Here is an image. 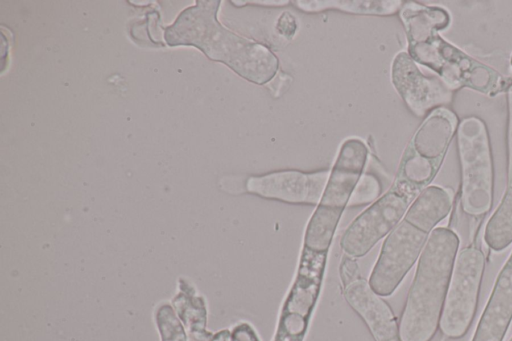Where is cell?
I'll use <instances>...</instances> for the list:
<instances>
[{
	"label": "cell",
	"mask_w": 512,
	"mask_h": 341,
	"mask_svg": "<svg viewBox=\"0 0 512 341\" xmlns=\"http://www.w3.org/2000/svg\"><path fill=\"white\" fill-rule=\"evenodd\" d=\"M339 277L342 287L361 277L356 258L344 254L339 265Z\"/></svg>",
	"instance_id": "21"
},
{
	"label": "cell",
	"mask_w": 512,
	"mask_h": 341,
	"mask_svg": "<svg viewBox=\"0 0 512 341\" xmlns=\"http://www.w3.org/2000/svg\"><path fill=\"white\" fill-rule=\"evenodd\" d=\"M483 238L486 245L498 253L512 244V188L504 192L485 226Z\"/></svg>",
	"instance_id": "17"
},
{
	"label": "cell",
	"mask_w": 512,
	"mask_h": 341,
	"mask_svg": "<svg viewBox=\"0 0 512 341\" xmlns=\"http://www.w3.org/2000/svg\"><path fill=\"white\" fill-rule=\"evenodd\" d=\"M368 156V147L359 138H349L341 144L322 197L306 226L303 248L329 251L342 214L364 173Z\"/></svg>",
	"instance_id": "5"
},
{
	"label": "cell",
	"mask_w": 512,
	"mask_h": 341,
	"mask_svg": "<svg viewBox=\"0 0 512 341\" xmlns=\"http://www.w3.org/2000/svg\"><path fill=\"white\" fill-rule=\"evenodd\" d=\"M510 65L512 67V54H511V57H510Z\"/></svg>",
	"instance_id": "25"
},
{
	"label": "cell",
	"mask_w": 512,
	"mask_h": 341,
	"mask_svg": "<svg viewBox=\"0 0 512 341\" xmlns=\"http://www.w3.org/2000/svg\"><path fill=\"white\" fill-rule=\"evenodd\" d=\"M239 2V1H238ZM241 4H259L261 6H285L287 4H290L291 1H240Z\"/></svg>",
	"instance_id": "24"
},
{
	"label": "cell",
	"mask_w": 512,
	"mask_h": 341,
	"mask_svg": "<svg viewBox=\"0 0 512 341\" xmlns=\"http://www.w3.org/2000/svg\"><path fill=\"white\" fill-rule=\"evenodd\" d=\"M430 233L407 218L385 237L368 282L381 297L394 293L419 259Z\"/></svg>",
	"instance_id": "9"
},
{
	"label": "cell",
	"mask_w": 512,
	"mask_h": 341,
	"mask_svg": "<svg viewBox=\"0 0 512 341\" xmlns=\"http://www.w3.org/2000/svg\"><path fill=\"white\" fill-rule=\"evenodd\" d=\"M392 341H401V339H400V337H399V338L394 339V340H392Z\"/></svg>",
	"instance_id": "26"
},
{
	"label": "cell",
	"mask_w": 512,
	"mask_h": 341,
	"mask_svg": "<svg viewBox=\"0 0 512 341\" xmlns=\"http://www.w3.org/2000/svg\"><path fill=\"white\" fill-rule=\"evenodd\" d=\"M342 288L344 299L362 319L374 341H392L400 337L392 308L372 290L368 280L361 276Z\"/></svg>",
	"instance_id": "12"
},
{
	"label": "cell",
	"mask_w": 512,
	"mask_h": 341,
	"mask_svg": "<svg viewBox=\"0 0 512 341\" xmlns=\"http://www.w3.org/2000/svg\"><path fill=\"white\" fill-rule=\"evenodd\" d=\"M404 1L401 0H297L292 4L306 13L337 10L349 14L390 16L398 13Z\"/></svg>",
	"instance_id": "16"
},
{
	"label": "cell",
	"mask_w": 512,
	"mask_h": 341,
	"mask_svg": "<svg viewBox=\"0 0 512 341\" xmlns=\"http://www.w3.org/2000/svg\"><path fill=\"white\" fill-rule=\"evenodd\" d=\"M512 321V252L502 266L471 341H503Z\"/></svg>",
	"instance_id": "13"
},
{
	"label": "cell",
	"mask_w": 512,
	"mask_h": 341,
	"mask_svg": "<svg viewBox=\"0 0 512 341\" xmlns=\"http://www.w3.org/2000/svg\"><path fill=\"white\" fill-rule=\"evenodd\" d=\"M231 335L233 341H260L254 328L246 322L236 325Z\"/></svg>",
	"instance_id": "23"
},
{
	"label": "cell",
	"mask_w": 512,
	"mask_h": 341,
	"mask_svg": "<svg viewBox=\"0 0 512 341\" xmlns=\"http://www.w3.org/2000/svg\"><path fill=\"white\" fill-rule=\"evenodd\" d=\"M444 159L430 158L407 144L388 190L361 212L342 235L344 254L365 256L403 219L407 210L438 174Z\"/></svg>",
	"instance_id": "3"
},
{
	"label": "cell",
	"mask_w": 512,
	"mask_h": 341,
	"mask_svg": "<svg viewBox=\"0 0 512 341\" xmlns=\"http://www.w3.org/2000/svg\"><path fill=\"white\" fill-rule=\"evenodd\" d=\"M381 192L382 183L380 178L372 172H365L357 183L348 207L362 206L371 202L373 203V201H376L379 198Z\"/></svg>",
	"instance_id": "18"
},
{
	"label": "cell",
	"mask_w": 512,
	"mask_h": 341,
	"mask_svg": "<svg viewBox=\"0 0 512 341\" xmlns=\"http://www.w3.org/2000/svg\"><path fill=\"white\" fill-rule=\"evenodd\" d=\"M276 29L285 38H293L297 30L295 17L289 12H284L277 21Z\"/></svg>",
	"instance_id": "22"
},
{
	"label": "cell",
	"mask_w": 512,
	"mask_h": 341,
	"mask_svg": "<svg viewBox=\"0 0 512 341\" xmlns=\"http://www.w3.org/2000/svg\"><path fill=\"white\" fill-rule=\"evenodd\" d=\"M460 164V210L483 218L492 208L494 164L485 122L477 116L463 118L456 131Z\"/></svg>",
	"instance_id": "6"
},
{
	"label": "cell",
	"mask_w": 512,
	"mask_h": 341,
	"mask_svg": "<svg viewBox=\"0 0 512 341\" xmlns=\"http://www.w3.org/2000/svg\"><path fill=\"white\" fill-rule=\"evenodd\" d=\"M158 324L163 341H185L182 326L170 307L165 306L159 310Z\"/></svg>",
	"instance_id": "19"
},
{
	"label": "cell",
	"mask_w": 512,
	"mask_h": 341,
	"mask_svg": "<svg viewBox=\"0 0 512 341\" xmlns=\"http://www.w3.org/2000/svg\"><path fill=\"white\" fill-rule=\"evenodd\" d=\"M509 341H512V337L509 339Z\"/></svg>",
	"instance_id": "27"
},
{
	"label": "cell",
	"mask_w": 512,
	"mask_h": 341,
	"mask_svg": "<svg viewBox=\"0 0 512 341\" xmlns=\"http://www.w3.org/2000/svg\"><path fill=\"white\" fill-rule=\"evenodd\" d=\"M507 96V188H512V81L506 88Z\"/></svg>",
	"instance_id": "20"
},
{
	"label": "cell",
	"mask_w": 512,
	"mask_h": 341,
	"mask_svg": "<svg viewBox=\"0 0 512 341\" xmlns=\"http://www.w3.org/2000/svg\"><path fill=\"white\" fill-rule=\"evenodd\" d=\"M398 14L408 42V55L415 63L434 71L450 90L469 88L491 97L506 91L509 82L498 71L439 34L451 24L445 8L404 1Z\"/></svg>",
	"instance_id": "1"
},
{
	"label": "cell",
	"mask_w": 512,
	"mask_h": 341,
	"mask_svg": "<svg viewBox=\"0 0 512 341\" xmlns=\"http://www.w3.org/2000/svg\"><path fill=\"white\" fill-rule=\"evenodd\" d=\"M485 262L481 247L475 244L458 251L439 322L446 337L459 339L469 330L478 306Z\"/></svg>",
	"instance_id": "7"
},
{
	"label": "cell",
	"mask_w": 512,
	"mask_h": 341,
	"mask_svg": "<svg viewBox=\"0 0 512 341\" xmlns=\"http://www.w3.org/2000/svg\"><path fill=\"white\" fill-rule=\"evenodd\" d=\"M221 1H198L167 28L170 45H193L209 59L228 66L241 78L265 85L276 77L279 59L266 45L225 28L217 19Z\"/></svg>",
	"instance_id": "2"
},
{
	"label": "cell",
	"mask_w": 512,
	"mask_h": 341,
	"mask_svg": "<svg viewBox=\"0 0 512 341\" xmlns=\"http://www.w3.org/2000/svg\"><path fill=\"white\" fill-rule=\"evenodd\" d=\"M330 175L329 169L301 171L277 170L249 176L245 188L249 194L295 205L319 203Z\"/></svg>",
	"instance_id": "10"
},
{
	"label": "cell",
	"mask_w": 512,
	"mask_h": 341,
	"mask_svg": "<svg viewBox=\"0 0 512 341\" xmlns=\"http://www.w3.org/2000/svg\"><path fill=\"white\" fill-rule=\"evenodd\" d=\"M391 81L408 109L417 117H425L453 99V91L439 77L424 75L403 51L392 61Z\"/></svg>",
	"instance_id": "11"
},
{
	"label": "cell",
	"mask_w": 512,
	"mask_h": 341,
	"mask_svg": "<svg viewBox=\"0 0 512 341\" xmlns=\"http://www.w3.org/2000/svg\"><path fill=\"white\" fill-rule=\"evenodd\" d=\"M459 246L450 228L430 233L398 322L401 341H431L436 334Z\"/></svg>",
	"instance_id": "4"
},
{
	"label": "cell",
	"mask_w": 512,
	"mask_h": 341,
	"mask_svg": "<svg viewBox=\"0 0 512 341\" xmlns=\"http://www.w3.org/2000/svg\"><path fill=\"white\" fill-rule=\"evenodd\" d=\"M453 204L452 189L430 185L415 199L404 217L431 233L449 215Z\"/></svg>",
	"instance_id": "15"
},
{
	"label": "cell",
	"mask_w": 512,
	"mask_h": 341,
	"mask_svg": "<svg viewBox=\"0 0 512 341\" xmlns=\"http://www.w3.org/2000/svg\"><path fill=\"white\" fill-rule=\"evenodd\" d=\"M457 114L447 107L432 110L409 141L433 159H444L459 125Z\"/></svg>",
	"instance_id": "14"
},
{
	"label": "cell",
	"mask_w": 512,
	"mask_h": 341,
	"mask_svg": "<svg viewBox=\"0 0 512 341\" xmlns=\"http://www.w3.org/2000/svg\"><path fill=\"white\" fill-rule=\"evenodd\" d=\"M328 252L302 248L294 281L280 310L272 341H303L320 296Z\"/></svg>",
	"instance_id": "8"
}]
</instances>
